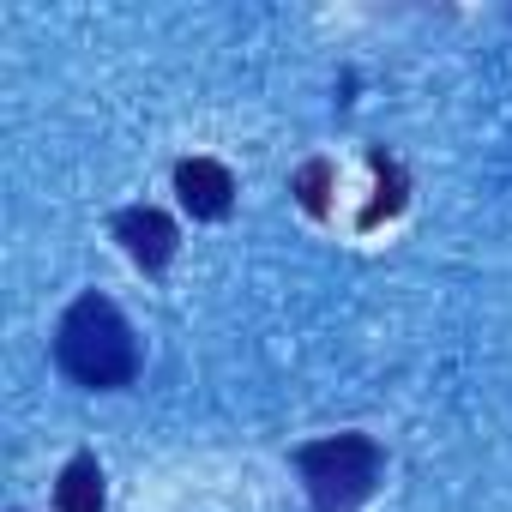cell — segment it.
<instances>
[{
  "label": "cell",
  "mask_w": 512,
  "mask_h": 512,
  "mask_svg": "<svg viewBox=\"0 0 512 512\" xmlns=\"http://www.w3.org/2000/svg\"><path fill=\"white\" fill-rule=\"evenodd\" d=\"M55 362L85 392H121L139 374V338L109 296L85 290L55 326Z\"/></svg>",
  "instance_id": "cell-1"
},
{
  "label": "cell",
  "mask_w": 512,
  "mask_h": 512,
  "mask_svg": "<svg viewBox=\"0 0 512 512\" xmlns=\"http://www.w3.org/2000/svg\"><path fill=\"white\" fill-rule=\"evenodd\" d=\"M380 464H386L380 440H374V434H356V428L296 446V470H302V482H308L314 512H356V506L374 494Z\"/></svg>",
  "instance_id": "cell-2"
},
{
  "label": "cell",
  "mask_w": 512,
  "mask_h": 512,
  "mask_svg": "<svg viewBox=\"0 0 512 512\" xmlns=\"http://www.w3.org/2000/svg\"><path fill=\"white\" fill-rule=\"evenodd\" d=\"M115 241L127 247V260L145 266V272H163V266L175 260V247H181L175 217L157 211V205H127V211L115 217Z\"/></svg>",
  "instance_id": "cell-3"
},
{
  "label": "cell",
  "mask_w": 512,
  "mask_h": 512,
  "mask_svg": "<svg viewBox=\"0 0 512 512\" xmlns=\"http://www.w3.org/2000/svg\"><path fill=\"white\" fill-rule=\"evenodd\" d=\"M175 193L199 223H217L235 205V175L217 157H187V163H175Z\"/></svg>",
  "instance_id": "cell-4"
},
{
  "label": "cell",
  "mask_w": 512,
  "mask_h": 512,
  "mask_svg": "<svg viewBox=\"0 0 512 512\" xmlns=\"http://www.w3.org/2000/svg\"><path fill=\"white\" fill-rule=\"evenodd\" d=\"M55 512H103V470L91 452L67 458V470L55 476Z\"/></svg>",
  "instance_id": "cell-5"
},
{
  "label": "cell",
  "mask_w": 512,
  "mask_h": 512,
  "mask_svg": "<svg viewBox=\"0 0 512 512\" xmlns=\"http://www.w3.org/2000/svg\"><path fill=\"white\" fill-rule=\"evenodd\" d=\"M368 163H374V175H380V199L362 211V229H374L380 217H392V211L404 205V169H398L386 151H368Z\"/></svg>",
  "instance_id": "cell-6"
},
{
  "label": "cell",
  "mask_w": 512,
  "mask_h": 512,
  "mask_svg": "<svg viewBox=\"0 0 512 512\" xmlns=\"http://www.w3.org/2000/svg\"><path fill=\"white\" fill-rule=\"evenodd\" d=\"M326 181H332V163H320V157L296 175V193H302V205H308L314 217H326Z\"/></svg>",
  "instance_id": "cell-7"
}]
</instances>
